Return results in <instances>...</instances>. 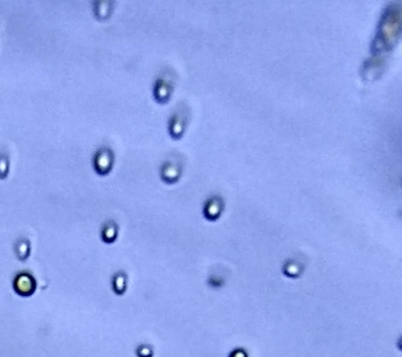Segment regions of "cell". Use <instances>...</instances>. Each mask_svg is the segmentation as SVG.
<instances>
[{
  "label": "cell",
  "instance_id": "obj_9",
  "mask_svg": "<svg viewBox=\"0 0 402 357\" xmlns=\"http://www.w3.org/2000/svg\"><path fill=\"white\" fill-rule=\"evenodd\" d=\"M15 253L20 261L27 260L31 254V243L28 239L21 238L15 243Z\"/></svg>",
  "mask_w": 402,
  "mask_h": 357
},
{
  "label": "cell",
  "instance_id": "obj_12",
  "mask_svg": "<svg viewBox=\"0 0 402 357\" xmlns=\"http://www.w3.org/2000/svg\"><path fill=\"white\" fill-rule=\"evenodd\" d=\"M136 355L138 357H152L153 351L150 346H139L136 350Z\"/></svg>",
  "mask_w": 402,
  "mask_h": 357
},
{
  "label": "cell",
  "instance_id": "obj_6",
  "mask_svg": "<svg viewBox=\"0 0 402 357\" xmlns=\"http://www.w3.org/2000/svg\"><path fill=\"white\" fill-rule=\"evenodd\" d=\"M221 212H222V200L220 198L214 196L207 199L203 207V214L206 219L216 220L220 216Z\"/></svg>",
  "mask_w": 402,
  "mask_h": 357
},
{
  "label": "cell",
  "instance_id": "obj_5",
  "mask_svg": "<svg viewBox=\"0 0 402 357\" xmlns=\"http://www.w3.org/2000/svg\"><path fill=\"white\" fill-rule=\"evenodd\" d=\"M36 280L29 272H20L17 275L13 282V287L17 294L28 297L34 294L36 290Z\"/></svg>",
  "mask_w": 402,
  "mask_h": 357
},
{
  "label": "cell",
  "instance_id": "obj_1",
  "mask_svg": "<svg viewBox=\"0 0 402 357\" xmlns=\"http://www.w3.org/2000/svg\"><path fill=\"white\" fill-rule=\"evenodd\" d=\"M175 87V73L172 69L166 68L157 77L153 86V97L157 103L169 102Z\"/></svg>",
  "mask_w": 402,
  "mask_h": 357
},
{
  "label": "cell",
  "instance_id": "obj_13",
  "mask_svg": "<svg viewBox=\"0 0 402 357\" xmlns=\"http://www.w3.org/2000/svg\"><path fill=\"white\" fill-rule=\"evenodd\" d=\"M231 357H247V354L245 353L244 350H242V349H238V350L234 351L231 354Z\"/></svg>",
  "mask_w": 402,
  "mask_h": 357
},
{
  "label": "cell",
  "instance_id": "obj_7",
  "mask_svg": "<svg viewBox=\"0 0 402 357\" xmlns=\"http://www.w3.org/2000/svg\"><path fill=\"white\" fill-rule=\"evenodd\" d=\"M119 235V226L113 220L105 222L100 229V238L105 243H113Z\"/></svg>",
  "mask_w": 402,
  "mask_h": 357
},
{
  "label": "cell",
  "instance_id": "obj_4",
  "mask_svg": "<svg viewBox=\"0 0 402 357\" xmlns=\"http://www.w3.org/2000/svg\"><path fill=\"white\" fill-rule=\"evenodd\" d=\"M182 168V159H179L177 155H174L163 163L161 172H159L161 173V178L167 184H174L180 178Z\"/></svg>",
  "mask_w": 402,
  "mask_h": 357
},
{
  "label": "cell",
  "instance_id": "obj_2",
  "mask_svg": "<svg viewBox=\"0 0 402 357\" xmlns=\"http://www.w3.org/2000/svg\"><path fill=\"white\" fill-rule=\"evenodd\" d=\"M189 120L190 110L184 105V103L179 104L177 108H175V111L171 115L169 125H168V130H169V133L172 138L178 139L183 135L188 126Z\"/></svg>",
  "mask_w": 402,
  "mask_h": 357
},
{
  "label": "cell",
  "instance_id": "obj_8",
  "mask_svg": "<svg viewBox=\"0 0 402 357\" xmlns=\"http://www.w3.org/2000/svg\"><path fill=\"white\" fill-rule=\"evenodd\" d=\"M112 1H96L94 2V13L96 18L99 20H106L110 18L113 11Z\"/></svg>",
  "mask_w": 402,
  "mask_h": 357
},
{
  "label": "cell",
  "instance_id": "obj_3",
  "mask_svg": "<svg viewBox=\"0 0 402 357\" xmlns=\"http://www.w3.org/2000/svg\"><path fill=\"white\" fill-rule=\"evenodd\" d=\"M114 152L108 146L99 148L92 157V167L98 175L105 176L111 172L114 165Z\"/></svg>",
  "mask_w": 402,
  "mask_h": 357
},
{
  "label": "cell",
  "instance_id": "obj_10",
  "mask_svg": "<svg viewBox=\"0 0 402 357\" xmlns=\"http://www.w3.org/2000/svg\"><path fill=\"white\" fill-rule=\"evenodd\" d=\"M112 289L115 294L123 295L127 289V276L124 272H116L112 278Z\"/></svg>",
  "mask_w": 402,
  "mask_h": 357
},
{
  "label": "cell",
  "instance_id": "obj_11",
  "mask_svg": "<svg viewBox=\"0 0 402 357\" xmlns=\"http://www.w3.org/2000/svg\"><path fill=\"white\" fill-rule=\"evenodd\" d=\"M10 169V159L6 153H0V177H6Z\"/></svg>",
  "mask_w": 402,
  "mask_h": 357
}]
</instances>
